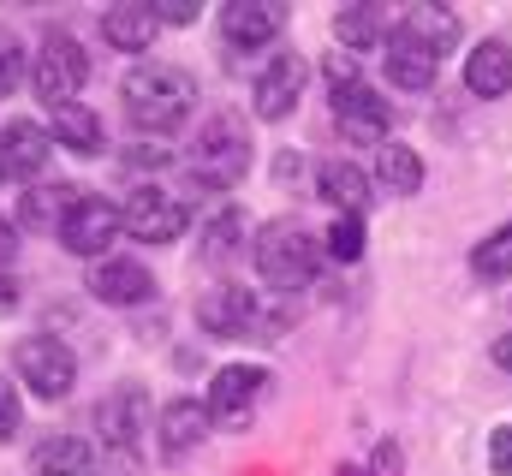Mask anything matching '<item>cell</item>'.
<instances>
[{"instance_id":"1","label":"cell","mask_w":512,"mask_h":476,"mask_svg":"<svg viewBox=\"0 0 512 476\" xmlns=\"http://www.w3.org/2000/svg\"><path fill=\"white\" fill-rule=\"evenodd\" d=\"M120 96H126V114L137 131H173V125H185L191 108H197V78L185 72V66H167V60H149V66H131L126 84H120Z\"/></svg>"},{"instance_id":"2","label":"cell","mask_w":512,"mask_h":476,"mask_svg":"<svg viewBox=\"0 0 512 476\" xmlns=\"http://www.w3.org/2000/svg\"><path fill=\"white\" fill-rule=\"evenodd\" d=\"M251 256H256L262 286H274V292H304L310 274H316V238L304 233L298 221H268L256 233Z\"/></svg>"},{"instance_id":"3","label":"cell","mask_w":512,"mask_h":476,"mask_svg":"<svg viewBox=\"0 0 512 476\" xmlns=\"http://www.w3.org/2000/svg\"><path fill=\"white\" fill-rule=\"evenodd\" d=\"M84 78H90V54H84L66 30H54V36L36 48V60H30V90H36V102H42L48 114L66 108V102H78Z\"/></svg>"},{"instance_id":"4","label":"cell","mask_w":512,"mask_h":476,"mask_svg":"<svg viewBox=\"0 0 512 476\" xmlns=\"http://www.w3.org/2000/svg\"><path fill=\"white\" fill-rule=\"evenodd\" d=\"M197 179L203 185H239L245 167H251V131L239 114H215L197 131V155H191Z\"/></svg>"},{"instance_id":"5","label":"cell","mask_w":512,"mask_h":476,"mask_svg":"<svg viewBox=\"0 0 512 476\" xmlns=\"http://www.w3.org/2000/svg\"><path fill=\"white\" fill-rule=\"evenodd\" d=\"M12 375L36 393V399H66L72 393V381H78V357L66 340H54V334H30V340H18V352H12Z\"/></svg>"},{"instance_id":"6","label":"cell","mask_w":512,"mask_h":476,"mask_svg":"<svg viewBox=\"0 0 512 476\" xmlns=\"http://www.w3.org/2000/svg\"><path fill=\"white\" fill-rule=\"evenodd\" d=\"M120 215H126V233L143 238V244H173V238H185V227H191V209H185L179 197L155 191V185L131 191V203Z\"/></svg>"},{"instance_id":"7","label":"cell","mask_w":512,"mask_h":476,"mask_svg":"<svg viewBox=\"0 0 512 476\" xmlns=\"http://www.w3.org/2000/svg\"><path fill=\"white\" fill-rule=\"evenodd\" d=\"M96 429H102V447H114L120 459H131L149 435V393L143 387H120L96 405Z\"/></svg>"},{"instance_id":"8","label":"cell","mask_w":512,"mask_h":476,"mask_svg":"<svg viewBox=\"0 0 512 476\" xmlns=\"http://www.w3.org/2000/svg\"><path fill=\"white\" fill-rule=\"evenodd\" d=\"M48 149H54V131L36 125V119H6L0 125V179L6 185H24L48 167Z\"/></svg>"},{"instance_id":"9","label":"cell","mask_w":512,"mask_h":476,"mask_svg":"<svg viewBox=\"0 0 512 476\" xmlns=\"http://www.w3.org/2000/svg\"><path fill=\"white\" fill-rule=\"evenodd\" d=\"M120 233H126V215H120L108 197H84V203L60 221V244H66L72 256H102Z\"/></svg>"},{"instance_id":"10","label":"cell","mask_w":512,"mask_h":476,"mask_svg":"<svg viewBox=\"0 0 512 476\" xmlns=\"http://www.w3.org/2000/svg\"><path fill=\"white\" fill-rule=\"evenodd\" d=\"M334 119H340V131L352 143H376V149H382L387 131H393V108H387V96H376L370 84H340L334 90Z\"/></svg>"},{"instance_id":"11","label":"cell","mask_w":512,"mask_h":476,"mask_svg":"<svg viewBox=\"0 0 512 476\" xmlns=\"http://www.w3.org/2000/svg\"><path fill=\"white\" fill-rule=\"evenodd\" d=\"M262 393H268V369H256V363H227V369L209 381V417H215V423H245L256 405H262Z\"/></svg>"},{"instance_id":"12","label":"cell","mask_w":512,"mask_h":476,"mask_svg":"<svg viewBox=\"0 0 512 476\" xmlns=\"http://www.w3.org/2000/svg\"><path fill=\"white\" fill-rule=\"evenodd\" d=\"M197 322H203V334H215V340H245L256 328H268L245 286H215V292L197 304ZM256 340H262V334H256Z\"/></svg>"},{"instance_id":"13","label":"cell","mask_w":512,"mask_h":476,"mask_svg":"<svg viewBox=\"0 0 512 476\" xmlns=\"http://www.w3.org/2000/svg\"><path fill=\"white\" fill-rule=\"evenodd\" d=\"M304 60L298 54H274L262 72H256V84H251V108L256 119H286L292 108H298V96H304Z\"/></svg>"},{"instance_id":"14","label":"cell","mask_w":512,"mask_h":476,"mask_svg":"<svg viewBox=\"0 0 512 476\" xmlns=\"http://www.w3.org/2000/svg\"><path fill=\"white\" fill-rule=\"evenodd\" d=\"M280 24H286V6H274V0H233L221 12L227 48H268L280 36Z\"/></svg>"},{"instance_id":"15","label":"cell","mask_w":512,"mask_h":476,"mask_svg":"<svg viewBox=\"0 0 512 476\" xmlns=\"http://www.w3.org/2000/svg\"><path fill=\"white\" fill-rule=\"evenodd\" d=\"M209 423H215L209 405H197V399H173V405H161V417H155V441H161L167 459H185L191 447H203Z\"/></svg>"},{"instance_id":"16","label":"cell","mask_w":512,"mask_h":476,"mask_svg":"<svg viewBox=\"0 0 512 476\" xmlns=\"http://www.w3.org/2000/svg\"><path fill=\"white\" fill-rule=\"evenodd\" d=\"M382 54H387V78H393L399 90H435V72H441V60H435L423 42H411L399 24L387 30Z\"/></svg>"},{"instance_id":"17","label":"cell","mask_w":512,"mask_h":476,"mask_svg":"<svg viewBox=\"0 0 512 476\" xmlns=\"http://www.w3.org/2000/svg\"><path fill=\"white\" fill-rule=\"evenodd\" d=\"M84 203V185H72V179H54V185H36V191H24L18 197V227H36V233H60V221L72 215Z\"/></svg>"},{"instance_id":"18","label":"cell","mask_w":512,"mask_h":476,"mask_svg":"<svg viewBox=\"0 0 512 476\" xmlns=\"http://www.w3.org/2000/svg\"><path fill=\"white\" fill-rule=\"evenodd\" d=\"M90 292H96L102 304H143V298L155 292V280H149V268L131 262V256H102L96 274H90Z\"/></svg>"},{"instance_id":"19","label":"cell","mask_w":512,"mask_h":476,"mask_svg":"<svg viewBox=\"0 0 512 476\" xmlns=\"http://www.w3.org/2000/svg\"><path fill=\"white\" fill-rule=\"evenodd\" d=\"M155 30H161V18H155V6H149V0H120V6H108V12H102V42H108V48H120V54L149 48V42H155Z\"/></svg>"},{"instance_id":"20","label":"cell","mask_w":512,"mask_h":476,"mask_svg":"<svg viewBox=\"0 0 512 476\" xmlns=\"http://www.w3.org/2000/svg\"><path fill=\"white\" fill-rule=\"evenodd\" d=\"M30 476H96V447L78 435H48L30 453Z\"/></svg>"},{"instance_id":"21","label":"cell","mask_w":512,"mask_h":476,"mask_svg":"<svg viewBox=\"0 0 512 476\" xmlns=\"http://www.w3.org/2000/svg\"><path fill=\"white\" fill-rule=\"evenodd\" d=\"M465 90L483 96V102L507 96L512 90V48L507 42H483V48H471V60H465Z\"/></svg>"},{"instance_id":"22","label":"cell","mask_w":512,"mask_h":476,"mask_svg":"<svg viewBox=\"0 0 512 476\" xmlns=\"http://www.w3.org/2000/svg\"><path fill=\"white\" fill-rule=\"evenodd\" d=\"M316 191H322L340 215H364V209H370V179H364V167H352V161H322V167H316Z\"/></svg>"},{"instance_id":"23","label":"cell","mask_w":512,"mask_h":476,"mask_svg":"<svg viewBox=\"0 0 512 476\" xmlns=\"http://www.w3.org/2000/svg\"><path fill=\"white\" fill-rule=\"evenodd\" d=\"M399 30H405L411 42H423L435 60H447V54H453V42H459V18H453L447 6H411V12L399 18Z\"/></svg>"},{"instance_id":"24","label":"cell","mask_w":512,"mask_h":476,"mask_svg":"<svg viewBox=\"0 0 512 476\" xmlns=\"http://www.w3.org/2000/svg\"><path fill=\"white\" fill-rule=\"evenodd\" d=\"M54 143H60V149H72V155H102V143H108L102 114H90L84 102L54 108Z\"/></svg>"},{"instance_id":"25","label":"cell","mask_w":512,"mask_h":476,"mask_svg":"<svg viewBox=\"0 0 512 476\" xmlns=\"http://www.w3.org/2000/svg\"><path fill=\"white\" fill-rule=\"evenodd\" d=\"M376 185H382V191H393V197H411V191H423V155L387 137L382 149H376Z\"/></svg>"},{"instance_id":"26","label":"cell","mask_w":512,"mask_h":476,"mask_svg":"<svg viewBox=\"0 0 512 476\" xmlns=\"http://www.w3.org/2000/svg\"><path fill=\"white\" fill-rule=\"evenodd\" d=\"M334 36H340V48L352 54V48H382V12L376 6H346L340 18H334Z\"/></svg>"},{"instance_id":"27","label":"cell","mask_w":512,"mask_h":476,"mask_svg":"<svg viewBox=\"0 0 512 476\" xmlns=\"http://www.w3.org/2000/svg\"><path fill=\"white\" fill-rule=\"evenodd\" d=\"M471 268H477V280H507L512 274V221L495 227V233L471 250Z\"/></svg>"},{"instance_id":"28","label":"cell","mask_w":512,"mask_h":476,"mask_svg":"<svg viewBox=\"0 0 512 476\" xmlns=\"http://www.w3.org/2000/svg\"><path fill=\"white\" fill-rule=\"evenodd\" d=\"M239 233H245V215L221 209V215L203 227V244H197V256H203V262H227V256L239 250Z\"/></svg>"},{"instance_id":"29","label":"cell","mask_w":512,"mask_h":476,"mask_svg":"<svg viewBox=\"0 0 512 476\" xmlns=\"http://www.w3.org/2000/svg\"><path fill=\"white\" fill-rule=\"evenodd\" d=\"M328 256L334 262H358L364 256V215H340L328 227Z\"/></svg>"},{"instance_id":"30","label":"cell","mask_w":512,"mask_h":476,"mask_svg":"<svg viewBox=\"0 0 512 476\" xmlns=\"http://www.w3.org/2000/svg\"><path fill=\"white\" fill-rule=\"evenodd\" d=\"M30 78V60H24V42L12 30H0V96H12L18 84Z\"/></svg>"},{"instance_id":"31","label":"cell","mask_w":512,"mask_h":476,"mask_svg":"<svg viewBox=\"0 0 512 476\" xmlns=\"http://www.w3.org/2000/svg\"><path fill=\"white\" fill-rule=\"evenodd\" d=\"M18 429H24V405H18V387H12V381H0V447H6Z\"/></svg>"},{"instance_id":"32","label":"cell","mask_w":512,"mask_h":476,"mask_svg":"<svg viewBox=\"0 0 512 476\" xmlns=\"http://www.w3.org/2000/svg\"><path fill=\"white\" fill-rule=\"evenodd\" d=\"M489 465H495V476H512V423L489 435Z\"/></svg>"},{"instance_id":"33","label":"cell","mask_w":512,"mask_h":476,"mask_svg":"<svg viewBox=\"0 0 512 476\" xmlns=\"http://www.w3.org/2000/svg\"><path fill=\"white\" fill-rule=\"evenodd\" d=\"M155 18H161V24H191L197 6H191V0H167V6H155Z\"/></svg>"},{"instance_id":"34","label":"cell","mask_w":512,"mask_h":476,"mask_svg":"<svg viewBox=\"0 0 512 476\" xmlns=\"http://www.w3.org/2000/svg\"><path fill=\"white\" fill-rule=\"evenodd\" d=\"M12 256H18V227H12V221H0V274L12 268Z\"/></svg>"},{"instance_id":"35","label":"cell","mask_w":512,"mask_h":476,"mask_svg":"<svg viewBox=\"0 0 512 476\" xmlns=\"http://www.w3.org/2000/svg\"><path fill=\"white\" fill-rule=\"evenodd\" d=\"M495 363L512 375V334H501V340H495Z\"/></svg>"},{"instance_id":"36","label":"cell","mask_w":512,"mask_h":476,"mask_svg":"<svg viewBox=\"0 0 512 476\" xmlns=\"http://www.w3.org/2000/svg\"><path fill=\"white\" fill-rule=\"evenodd\" d=\"M340 476H364V471H340Z\"/></svg>"}]
</instances>
